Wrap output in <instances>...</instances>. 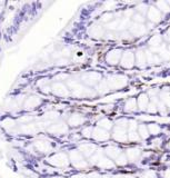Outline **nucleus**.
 Segmentation results:
<instances>
[{"mask_svg": "<svg viewBox=\"0 0 170 178\" xmlns=\"http://www.w3.org/2000/svg\"><path fill=\"white\" fill-rule=\"evenodd\" d=\"M70 90V94L75 97H90L96 95V92L90 89L89 87H86L80 80H76V79H68L67 84H66Z\"/></svg>", "mask_w": 170, "mask_h": 178, "instance_id": "f257e3e1", "label": "nucleus"}, {"mask_svg": "<svg viewBox=\"0 0 170 178\" xmlns=\"http://www.w3.org/2000/svg\"><path fill=\"white\" fill-rule=\"evenodd\" d=\"M68 157H69V160L72 164V166H74L75 168L79 169V170L88 168V166H89V162H87L86 158L82 156V154L78 149L70 150L69 154H68Z\"/></svg>", "mask_w": 170, "mask_h": 178, "instance_id": "f03ea898", "label": "nucleus"}, {"mask_svg": "<svg viewBox=\"0 0 170 178\" xmlns=\"http://www.w3.org/2000/svg\"><path fill=\"white\" fill-rule=\"evenodd\" d=\"M48 162L57 168H66L69 166L70 160H69V157L66 152H57V154H54L49 157Z\"/></svg>", "mask_w": 170, "mask_h": 178, "instance_id": "7ed1b4c3", "label": "nucleus"}, {"mask_svg": "<svg viewBox=\"0 0 170 178\" xmlns=\"http://www.w3.org/2000/svg\"><path fill=\"white\" fill-rule=\"evenodd\" d=\"M106 80L108 86H109V89H113V90L125 88L128 84V79L123 75H113V76H110V77L107 78Z\"/></svg>", "mask_w": 170, "mask_h": 178, "instance_id": "20e7f679", "label": "nucleus"}, {"mask_svg": "<svg viewBox=\"0 0 170 178\" xmlns=\"http://www.w3.org/2000/svg\"><path fill=\"white\" fill-rule=\"evenodd\" d=\"M102 80V77L99 72L97 71H89V72H86L80 77V81L86 86V87H93V86H97L100 81Z\"/></svg>", "mask_w": 170, "mask_h": 178, "instance_id": "39448f33", "label": "nucleus"}, {"mask_svg": "<svg viewBox=\"0 0 170 178\" xmlns=\"http://www.w3.org/2000/svg\"><path fill=\"white\" fill-rule=\"evenodd\" d=\"M46 130H47L50 135H54V136H61V135H64V134L68 133L69 126H68L64 121H62V120H58L56 123L51 124Z\"/></svg>", "mask_w": 170, "mask_h": 178, "instance_id": "423d86ee", "label": "nucleus"}, {"mask_svg": "<svg viewBox=\"0 0 170 178\" xmlns=\"http://www.w3.org/2000/svg\"><path fill=\"white\" fill-rule=\"evenodd\" d=\"M51 92L55 96H58V97H68L70 96V90L68 86L64 82H61V81H56L51 85Z\"/></svg>", "mask_w": 170, "mask_h": 178, "instance_id": "0eeeda50", "label": "nucleus"}, {"mask_svg": "<svg viewBox=\"0 0 170 178\" xmlns=\"http://www.w3.org/2000/svg\"><path fill=\"white\" fill-rule=\"evenodd\" d=\"M121 67L126 69H130L135 66V54L130 50H127V51L122 52L121 59H120V62H119Z\"/></svg>", "mask_w": 170, "mask_h": 178, "instance_id": "6e6552de", "label": "nucleus"}, {"mask_svg": "<svg viewBox=\"0 0 170 178\" xmlns=\"http://www.w3.org/2000/svg\"><path fill=\"white\" fill-rule=\"evenodd\" d=\"M42 99L37 95H32L26 98V100L23 103V109L25 110H33L36 108H38L39 106H41Z\"/></svg>", "mask_w": 170, "mask_h": 178, "instance_id": "1a4fd4ad", "label": "nucleus"}, {"mask_svg": "<svg viewBox=\"0 0 170 178\" xmlns=\"http://www.w3.org/2000/svg\"><path fill=\"white\" fill-rule=\"evenodd\" d=\"M33 147L40 154H48L52 150L51 142L45 139H38L33 142Z\"/></svg>", "mask_w": 170, "mask_h": 178, "instance_id": "9d476101", "label": "nucleus"}, {"mask_svg": "<svg viewBox=\"0 0 170 178\" xmlns=\"http://www.w3.org/2000/svg\"><path fill=\"white\" fill-rule=\"evenodd\" d=\"M122 51L120 49H113L106 55V61L111 66L118 65L121 59Z\"/></svg>", "mask_w": 170, "mask_h": 178, "instance_id": "9b49d317", "label": "nucleus"}, {"mask_svg": "<svg viewBox=\"0 0 170 178\" xmlns=\"http://www.w3.org/2000/svg\"><path fill=\"white\" fill-rule=\"evenodd\" d=\"M86 123V117L82 116L81 113H71L69 118H68V121H67V125L69 127H79L81 125H84Z\"/></svg>", "mask_w": 170, "mask_h": 178, "instance_id": "f8f14e48", "label": "nucleus"}, {"mask_svg": "<svg viewBox=\"0 0 170 178\" xmlns=\"http://www.w3.org/2000/svg\"><path fill=\"white\" fill-rule=\"evenodd\" d=\"M78 150L82 154V156H84L85 158H90L97 152V147L96 145L90 144V142H84V144L79 145Z\"/></svg>", "mask_w": 170, "mask_h": 178, "instance_id": "ddd939ff", "label": "nucleus"}, {"mask_svg": "<svg viewBox=\"0 0 170 178\" xmlns=\"http://www.w3.org/2000/svg\"><path fill=\"white\" fill-rule=\"evenodd\" d=\"M88 35L91 38L101 39L103 36L106 35V31H105V28L102 26H100L98 23H93V25H91L89 27V29H88Z\"/></svg>", "mask_w": 170, "mask_h": 178, "instance_id": "4468645a", "label": "nucleus"}, {"mask_svg": "<svg viewBox=\"0 0 170 178\" xmlns=\"http://www.w3.org/2000/svg\"><path fill=\"white\" fill-rule=\"evenodd\" d=\"M111 137V135L109 134V131L100 128V127H96L92 130V138L97 141H106Z\"/></svg>", "mask_w": 170, "mask_h": 178, "instance_id": "2eb2a0df", "label": "nucleus"}, {"mask_svg": "<svg viewBox=\"0 0 170 178\" xmlns=\"http://www.w3.org/2000/svg\"><path fill=\"white\" fill-rule=\"evenodd\" d=\"M113 138L116 141L119 142H126L128 140V135H127V130L123 129V128H120V127L115 126L113 129Z\"/></svg>", "mask_w": 170, "mask_h": 178, "instance_id": "dca6fc26", "label": "nucleus"}, {"mask_svg": "<svg viewBox=\"0 0 170 178\" xmlns=\"http://www.w3.org/2000/svg\"><path fill=\"white\" fill-rule=\"evenodd\" d=\"M129 33L134 37H141L144 33H147V28L141 25V23H130V27H129Z\"/></svg>", "mask_w": 170, "mask_h": 178, "instance_id": "f3484780", "label": "nucleus"}, {"mask_svg": "<svg viewBox=\"0 0 170 178\" xmlns=\"http://www.w3.org/2000/svg\"><path fill=\"white\" fill-rule=\"evenodd\" d=\"M147 18L151 23H157L161 20V12L156 7H149L147 11Z\"/></svg>", "mask_w": 170, "mask_h": 178, "instance_id": "a211bd4d", "label": "nucleus"}, {"mask_svg": "<svg viewBox=\"0 0 170 178\" xmlns=\"http://www.w3.org/2000/svg\"><path fill=\"white\" fill-rule=\"evenodd\" d=\"M96 166H98L99 168H102V169H113L115 167V162L110 158H108L107 156H102Z\"/></svg>", "mask_w": 170, "mask_h": 178, "instance_id": "6ab92c4d", "label": "nucleus"}, {"mask_svg": "<svg viewBox=\"0 0 170 178\" xmlns=\"http://www.w3.org/2000/svg\"><path fill=\"white\" fill-rule=\"evenodd\" d=\"M148 105H149V96L147 94H141L139 95L138 99H137V108H139V110H144L147 109Z\"/></svg>", "mask_w": 170, "mask_h": 178, "instance_id": "aec40b11", "label": "nucleus"}, {"mask_svg": "<svg viewBox=\"0 0 170 178\" xmlns=\"http://www.w3.org/2000/svg\"><path fill=\"white\" fill-rule=\"evenodd\" d=\"M105 154H106V156L108 158L115 160V159L121 154V150H120V148L116 147V146H108V147L105 149Z\"/></svg>", "mask_w": 170, "mask_h": 178, "instance_id": "412c9836", "label": "nucleus"}, {"mask_svg": "<svg viewBox=\"0 0 170 178\" xmlns=\"http://www.w3.org/2000/svg\"><path fill=\"white\" fill-rule=\"evenodd\" d=\"M135 64L140 68L147 65V59H146V55H144V50H138L135 54Z\"/></svg>", "mask_w": 170, "mask_h": 178, "instance_id": "4be33fe9", "label": "nucleus"}, {"mask_svg": "<svg viewBox=\"0 0 170 178\" xmlns=\"http://www.w3.org/2000/svg\"><path fill=\"white\" fill-rule=\"evenodd\" d=\"M140 150L137 148H129L127 152H126V156L128 158V162H135L138 160V158L140 157Z\"/></svg>", "mask_w": 170, "mask_h": 178, "instance_id": "5701e85b", "label": "nucleus"}, {"mask_svg": "<svg viewBox=\"0 0 170 178\" xmlns=\"http://www.w3.org/2000/svg\"><path fill=\"white\" fill-rule=\"evenodd\" d=\"M59 117H60V113L58 111H55V110H51V111H48V113H46L43 115V120L49 124H54L58 121Z\"/></svg>", "mask_w": 170, "mask_h": 178, "instance_id": "b1692460", "label": "nucleus"}, {"mask_svg": "<svg viewBox=\"0 0 170 178\" xmlns=\"http://www.w3.org/2000/svg\"><path fill=\"white\" fill-rule=\"evenodd\" d=\"M97 127H100V128H102V129L109 131L110 129H113V121L110 119H108V118H102L101 120L98 121V126Z\"/></svg>", "mask_w": 170, "mask_h": 178, "instance_id": "393cba45", "label": "nucleus"}, {"mask_svg": "<svg viewBox=\"0 0 170 178\" xmlns=\"http://www.w3.org/2000/svg\"><path fill=\"white\" fill-rule=\"evenodd\" d=\"M123 109H125L127 113L135 111V110L137 109V99H135V98H130V99H128V100L126 101Z\"/></svg>", "mask_w": 170, "mask_h": 178, "instance_id": "a878e982", "label": "nucleus"}, {"mask_svg": "<svg viewBox=\"0 0 170 178\" xmlns=\"http://www.w3.org/2000/svg\"><path fill=\"white\" fill-rule=\"evenodd\" d=\"M110 89H109V86L107 84V80L102 79V80L100 81L99 84L97 85V92L100 95H105L107 92H109Z\"/></svg>", "mask_w": 170, "mask_h": 178, "instance_id": "bb28decb", "label": "nucleus"}, {"mask_svg": "<svg viewBox=\"0 0 170 178\" xmlns=\"http://www.w3.org/2000/svg\"><path fill=\"white\" fill-rule=\"evenodd\" d=\"M102 156H105V155H103L102 150H101V149H99V150L97 149V152H95V154H93V155L89 158V164H90V165H97V164H98V162H99L100 159H101V157H102Z\"/></svg>", "mask_w": 170, "mask_h": 178, "instance_id": "cd10ccee", "label": "nucleus"}, {"mask_svg": "<svg viewBox=\"0 0 170 178\" xmlns=\"http://www.w3.org/2000/svg\"><path fill=\"white\" fill-rule=\"evenodd\" d=\"M161 44H162V38L159 35L152 36L149 40V45H150L151 48H158L161 46Z\"/></svg>", "mask_w": 170, "mask_h": 178, "instance_id": "c85d7f7f", "label": "nucleus"}, {"mask_svg": "<svg viewBox=\"0 0 170 178\" xmlns=\"http://www.w3.org/2000/svg\"><path fill=\"white\" fill-rule=\"evenodd\" d=\"M137 131H138L140 138H142V139L148 138V136L150 135L149 131H148V126H146V125H144V124L138 125V129H137Z\"/></svg>", "mask_w": 170, "mask_h": 178, "instance_id": "c756f323", "label": "nucleus"}, {"mask_svg": "<svg viewBox=\"0 0 170 178\" xmlns=\"http://www.w3.org/2000/svg\"><path fill=\"white\" fill-rule=\"evenodd\" d=\"M128 162H129L128 158H127L126 154H123V152H121V154L115 159V165H117V166H126Z\"/></svg>", "mask_w": 170, "mask_h": 178, "instance_id": "7c9ffc66", "label": "nucleus"}, {"mask_svg": "<svg viewBox=\"0 0 170 178\" xmlns=\"http://www.w3.org/2000/svg\"><path fill=\"white\" fill-rule=\"evenodd\" d=\"M156 8H157L160 12L162 11V12L167 13L170 11V7L166 1H157V2H156Z\"/></svg>", "mask_w": 170, "mask_h": 178, "instance_id": "2f4dec72", "label": "nucleus"}, {"mask_svg": "<svg viewBox=\"0 0 170 178\" xmlns=\"http://www.w3.org/2000/svg\"><path fill=\"white\" fill-rule=\"evenodd\" d=\"M113 20H115V16H113L111 12H106V13H103L102 16L100 17V23H111Z\"/></svg>", "mask_w": 170, "mask_h": 178, "instance_id": "473e14b6", "label": "nucleus"}, {"mask_svg": "<svg viewBox=\"0 0 170 178\" xmlns=\"http://www.w3.org/2000/svg\"><path fill=\"white\" fill-rule=\"evenodd\" d=\"M2 126H3V128H6L8 131H10V130H12L13 128H17V125H16V123L13 121V120H11V119H7V120H5L2 123Z\"/></svg>", "mask_w": 170, "mask_h": 178, "instance_id": "72a5a7b5", "label": "nucleus"}, {"mask_svg": "<svg viewBox=\"0 0 170 178\" xmlns=\"http://www.w3.org/2000/svg\"><path fill=\"white\" fill-rule=\"evenodd\" d=\"M131 18L135 23H141V25H144V23L146 21V18L144 17V15H141V13H139V12L134 13V16H132Z\"/></svg>", "mask_w": 170, "mask_h": 178, "instance_id": "f704fd0d", "label": "nucleus"}, {"mask_svg": "<svg viewBox=\"0 0 170 178\" xmlns=\"http://www.w3.org/2000/svg\"><path fill=\"white\" fill-rule=\"evenodd\" d=\"M127 135H128V140L130 141H139L140 140V136H139L138 131H127Z\"/></svg>", "mask_w": 170, "mask_h": 178, "instance_id": "c9c22d12", "label": "nucleus"}, {"mask_svg": "<svg viewBox=\"0 0 170 178\" xmlns=\"http://www.w3.org/2000/svg\"><path fill=\"white\" fill-rule=\"evenodd\" d=\"M160 127L158 126V125H156V124H150L149 126H148V131H149V134H151V135H157V134L160 133Z\"/></svg>", "mask_w": 170, "mask_h": 178, "instance_id": "e433bc0d", "label": "nucleus"}, {"mask_svg": "<svg viewBox=\"0 0 170 178\" xmlns=\"http://www.w3.org/2000/svg\"><path fill=\"white\" fill-rule=\"evenodd\" d=\"M92 127H85L81 131V136L85 138H92Z\"/></svg>", "mask_w": 170, "mask_h": 178, "instance_id": "4c0bfd02", "label": "nucleus"}, {"mask_svg": "<svg viewBox=\"0 0 170 178\" xmlns=\"http://www.w3.org/2000/svg\"><path fill=\"white\" fill-rule=\"evenodd\" d=\"M119 23H120V19H117V20H113L111 23H109L107 25V29H109L110 31L113 30V31H116V30H118V27H119Z\"/></svg>", "mask_w": 170, "mask_h": 178, "instance_id": "58836bf2", "label": "nucleus"}, {"mask_svg": "<svg viewBox=\"0 0 170 178\" xmlns=\"http://www.w3.org/2000/svg\"><path fill=\"white\" fill-rule=\"evenodd\" d=\"M128 123L129 120H127L126 118H121V119H118L116 121V126L126 129V128H128Z\"/></svg>", "mask_w": 170, "mask_h": 178, "instance_id": "ea45409f", "label": "nucleus"}, {"mask_svg": "<svg viewBox=\"0 0 170 178\" xmlns=\"http://www.w3.org/2000/svg\"><path fill=\"white\" fill-rule=\"evenodd\" d=\"M158 103H154V101H151V103H149V105H148L147 107V111L149 113H154L158 111V107H157Z\"/></svg>", "mask_w": 170, "mask_h": 178, "instance_id": "a19ab883", "label": "nucleus"}, {"mask_svg": "<svg viewBox=\"0 0 170 178\" xmlns=\"http://www.w3.org/2000/svg\"><path fill=\"white\" fill-rule=\"evenodd\" d=\"M137 129H138V123L136 120H129L128 131H136Z\"/></svg>", "mask_w": 170, "mask_h": 178, "instance_id": "79ce46f5", "label": "nucleus"}, {"mask_svg": "<svg viewBox=\"0 0 170 178\" xmlns=\"http://www.w3.org/2000/svg\"><path fill=\"white\" fill-rule=\"evenodd\" d=\"M142 178H157V174L154 170H148L142 174Z\"/></svg>", "mask_w": 170, "mask_h": 178, "instance_id": "37998d69", "label": "nucleus"}, {"mask_svg": "<svg viewBox=\"0 0 170 178\" xmlns=\"http://www.w3.org/2000/svg\"><path fill=\"white\" fill-rule=\"evenodd\" d=\"M138 11H139V13L144 15V12H147L148 11V7L146 6L144 3H140L138 6Z\"/></svg>", "mask_w": 170, "mask_h": 178, "instance_id": "c03bdc74", "label": "nucleus"}, {"mask_svg": "<svg viewBox=\"0 0 170 178\" xmlns=\"http://www.w3.org/2000/svg\"><path fill=\"white\" fill-rule=\"evenodd\" d=\"M87 178H109V177H107V176H101V175H99L98 173H92V174H90V175L87 176Z\"/></svg>", "mask_w": 170, "mask_h": 178, "instance_id": "a18cd8bd", "label": "nucleus"}, {"mask_svg": "<svg viewBox=\"0 0 170 178\" xmlns=\"http://www.w3.org/2000/svg\"><path fill=\"white\" fill-rule=\"evenodd\" d=\"M158 107V111H161V113H165L166 111V105L164 104V103H159V104L157 105Z\"/></svg>", "mask_w": 170, "mask_h": 178, "instance_id": "49530a36", "label": "nucleus"}, {"mask_svg": "<svg viewBox=\"0 0 170 178\" xmlns=\"http://www.w3.org/2000/svg\"><path fill=\"white\" fill-rule=\"evenodd\" d=\"M121 39H125V40H129L131 39V35L129 33H123V35L121 36Z\"/></svg>", "mask_w": 170, "mask_h": 178, "instance_id": "de8ad7c7", "label": "nucleus"}, {"mask_svg": "<svg viewBox=\"0 0 170 178\" xmlns=\"http://www.w3.org/2000/svg\"><path fill=\"white\" fill-rule=\"evenodd\" d=\"M113 178H134L132 176H128V175H116Z\"/></svg>", "mask_w": 170, "mask_h": 178, "instance_id": "09e8293b", "label": "nucleus"}, {"mask_svg": "<svg viewBox=\"0 0 170 178\" xmlns=\"http://www.w3.org/2000/svg\"><path fill=\"white\" fill-rule=\"evenodd\" d=\"M70 178H87V176H86V175H84V174H78V175L71 176Z\"/></svg>", "mask_w": 170, "mask_h": 178, "instance_id": "8fccbe9b", "label": "nucleus"}, {"mask_svg": "<svg viewBox=\"0 0 170 178\" xmlns=\"http://www.w3.org/2000/svg\"><path fill=\"white\" fill-rule=\"evenodd\" d=\"M164 177L165 178H170V169H167V170L164 173Z\"/></svg>", "mask_w": 170, "mask_h": 178, "instance_id": "3c124183", "label": "nucleus"}, {"mask_svg": "<svg viewBox=\"0 0 170 178\" xmlns=\"http://www.w3.org/2000/svg\"><path fill=\"white\" fill-rule=\"evenodd\" d=\"M167 36H168V37H169V38H170V28L167 30Z\"/></svg>", "mask_w": 170, "mask_h": 178, "instance_id": "603ef678", "label": "nucleus"}, {"mask_svg": "<svg viewBox=\"0 0 170 178\" xmlns=\"http://www.w3.org/2000/svg\"><path fill=\"white\" fill-rule=\"evenodd\" d=\"M1 5H3V2H1V1H0V6H1Z\"/></svg>", "mask_w": 170, "mask_h": 178, "instance_id": "864d4df0", "label": "nucleus"}, {"mask_svg": "<svg viewBox=\"0 0 170 178\" xmlns=\"http://www.w3.org/2000/svg\"><path fill=\"white\" fill-rule=\"evenodd\" d=\"M54 178H64V177H54Z\"/></svg>", "mask_w": 170, "mask_h": 178, "instance_id": "5fc2aeb1", "label": "nucleus"}, {"mask_svg": "<svg viewBox=\"0 0 170 178\" xmlns=\"http://www.w3.org/2000/svg\"><path fill=\"white\" fill-rule=\"evenodd\" d=\"M167 3H168V5H169V6H170V1H168V2H167Z\"/></svg>", "mask_w": 170, "mask_h": 178, "instance_id": "6e6d98bb", "label": "nucleus"}, {"mask_svg": "<svg viewBox=\"0 0 170 178\" xmlns=\"http://www.w3.org/2000/svg\"><path fill=\"white\" fill-rule=\"evenodd\" d=\"M169 51H170V47H169Z\"/></svg>", "mask_w": 170, "mask_h": 178, "instance_id": "4d7b16f0", "label": "nucleus"}, {"mask_svg": "<svg viewBox=\"0 0 170 178\" xmlns=\"http://www.w3.org/2000/svg\"><path fill=\"white\" fill-rule=\"evenodd\" d=\"M169 148H170V144H169Z\"/></svg>", "mask_w": 170, "mask_h": 178, "instance_id": "13d9d810", "label": "nucleus"}]
</instances>
